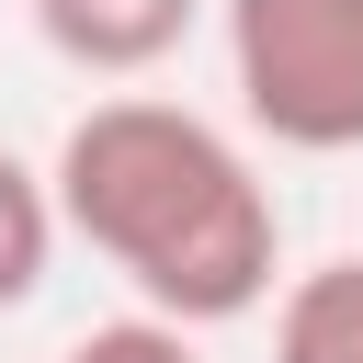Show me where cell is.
Returning a JSON list of instances; mask_svg holds the SVG:
<instances>
[{
    "mask_svg": "<svg viewBox=\"0 0 363 363\" xmlns=\"http://www.w3.org/2000/svg\"><path fill=\"white\" fill-rule=\"evenodd\" d=\"M45 204H57V238L102 250L136 284V318H170V329H227L284 272V204L250 170V147L159 91L91 102L57 136Z\"/></svg>",
    "mask_w": 363,
    "mask_h": 363,
    "instance_id": "1",
    "label": "cell"
},
{
    "mask_svg": "<svg viewBox=\"0 0 363 363\" xmlns=\"http://www.w3.org/2000/svg\"><path fill=\"white\" fill-rule=\"evenodd\" d=\"M238 113L295 159L363 147V0H227Z\"/></svg>",
    "mask_w": 363,
    "mask_h": 363,
    "instance_id": "2",
    "label": "cell"
},
{
    "mask_svg": "<svg viewBox=\"0 0 363 363\" xmlns=\"http://www.w3.org/2000/svg\"><path fill=\"white\" fill-rule=\"evenodd\" d=\"M204 0H34V34L79 68V79H147L193 45Z\"/></svg>",
    "mask_w": 363,
    "mask_h": 363,
    "instance_id": "3",
    "label": "cell"
},
{
    "mask_svg": "<svg viewBox=\"0 0 363 363\" xmlns=\"http://www.w3.org/2000/svg\"><path fill=\"white\" fill-rule=\"evenodd\" d=\"M272 363H363V250L318 261L272 306Z\"/></svg>",
    "mask_w": 363,
    "mask_h": 363,
    "instance_id": "4",
    "label": "cell"
},
{
    "mask_svg": "<svg viewBox=\"0 0 363 363\" xmlns=\"http://www.w3.org/2000/svg\"><path fill=\"white\" fill-rule=\"evenodd\" d=\"M45 261H57V204H45V170H23V159L0 147V318H11V306H34Z\"/></svg>",
    "mask_w": 363,
    "mask_h": 363,
    "instance_id": "5",
    "label": "cell"
},
{
    "mask_svg": "<svg viewBox=\"0 0 363 363\" xmlns=\"http://www.w3.org/2000/svg\"><path fill=\"white\" fill-rule=\"evenodd\" d=\"M68 363H204V340L193 329H170V318H102V329H79L68 340Z\"/></svg>",
    "mask_w": 363,
    "mask_h": 363,
    "instance_id": "6",
    "label": "cell"
}]
</instances>
